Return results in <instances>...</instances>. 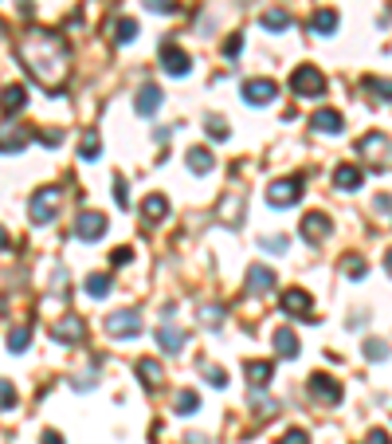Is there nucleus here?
Wrapping results in <instances>:
<instances>
[{
    "mask_svg": "<svg viewBox=\"0 0 392 444\" xmlns=\"http://www.w3.org/2000/svg\"><path fill=\"white\" fill-rule=\"evenodd\" d=\"M110 291H114V279H110L106 271H94V276H87V295L90 299H106Z\"/></svg>",
    "mask_w": 392,
    "mask_h": 444,
    "instance_id": "a878e982",
    "label": "nucleus"
},
{
    "mask_svg": "<svg viewBox=\"0 0 392 444\" xmlns=\"http://www.w3.org/2000/svg\"><path fill=\"white\" fill-rule=\"evenodd\" d=\"M196 405H200V397H196L192 389H181V393L173 397V409H176L181 417H192V413H196Z\"/></svg>",
    "mask_w": 392,
    "mask_h": 444,
    "instance_id": "2f4dec72",
    "label": "nucleus"
},
{
    "mask_svg": "<svg viewBox=\"0 0 392 444\" xmlns=\"http://www.w3.org/2000/svg\"><path fill=\"white\" fill-rule=\"evenodd\" d=\"M310 28H314V36H333V32H337V12L333 8H318L314 12V20H310Z\"/></svg>",
    "mask_w": 392,
    "mask_h": 444,
    "instance_id": "b1692460",
    "label": "nucleus"
},
{
    "mask_svg": "<svg viewBox=\"0 0 392 444\" xmlns=\"http://www.w3.org/2000/svg\"><path fill=\"white\" fill-rule=\"evenodd\" d=\"M185 330H181V326H173V323H165V326H157V346H161V350H165V354H176V350H181V346H185Z\"/></svg>",
    "mask_w": 392,
    "mask_h": 444,
    "instance_id": "6ab92c4d",
    "label": "nucleus"
},
{
    "mask_svg": "<svg viewBox=\"0 0 392 444\" xmlns=\"http://www.w3.org/2000/svg\"><path fill=\"white\" fill-rule=\"evenodd\" d=\"M102 330H106L110 338H137L141 335V315H137V311H114V315L102 323Z\"/></svg>",
    "mask_w": 392,
    "mask_h": 444,
    "instance_id": "39448f33",
    "label": "nucleus"
},
{
    "mask_svg": "<svg viewBox=\"0 0 392 444\" xmlns=\"http://www.w3.org/2000/svg\"><path fill=\"white\" fill-rule=\"evenodd\" d=\"M310 126L318 130V134H330V138H337V134L345 130V119L337 114V110H318V114L310 119Z\"/></svg>",
    "mask_w": 392,
    "mask_h": 444,
    "instance_id": "a211bd4d",
    "label": "nucleus"
},
{
    "mask_svg": "<svg viewBox=\"0 0 392 444\" xmlns=\"http://www.w3.org/2000/svg\"><path fill=\"white\" fill-rule=\"evenodd\" d=\"M39 444H63V436H59L55 429H48V433L39 436Z\"/></svg>",
    "mask_w": 392,
    "mask_h": 444,
    "instance_id": "09e8293b",
    "label": "nucleus"
},
{
    "mask_svg": "<svg viewBox=\"0 0 392 444\" xmlns=\"http://www.w3.org/2000/svg\"><path fill=\"white\" fill-rule=\"evenodd\" d=\"M31 142V134L24 126H0V154H20Z\"/></svg>",
    "mask_w": 392,
    "mask_h": 444,
    "instance_id": "f3484780",
    "label": "nucleus"
},
{
    "mask_svg": "<svg viewBox=\"0 0 392 444\" xmlns=\"http://www.w3.org/2000/svg\"><path fill=\"white\" fill-rule=\"evenodd\" d=\"M361 90H369L377 102H392V79H377V75H365Z\"/></svg>",
    "mask_w": 392,
    "mask_h": 444,
    "instance_id": "393cba45",
    "label": "nucleus"
},
{
    "mask_svg": "<svg viewBox=\"0 0 392 444\" xmlns=\"http://www.w3.org/2000/svg\"><path fill=\"white\" fill-rule=\"evenodd\" d=\"M220 315H224L220 307H208V311H200V318H208V326H220V323H224Z\"/></svg>",
    "mask_w": 392,
    "mask_h": 444,
    "instance_id": "a18cd8bd",
    "label": "nucleus"
},
{
    "mask_svg": "<svg viewBox=\"0 0 392 444\" xmlns=\"http://www.w3.org/2000/svg\"><path fill=\"white\" fill-rule=\"evenodd\" d=\"M365 358H369V362H384V358H388V342L369 338V342H365Z\"/></svg>",
    "mask_w": 392,
    "mask_h": 444,
    "instance_id": "4c0bfd02",
    "label": "nucleus"
},
{
    "mask_svg": "<svg viewBox=\"0 0 392 444\" xmlns=\"http://www.w3.org/2000/svg\"><path fill=\"white\" fill-rule=\"evenodd\" d=\"M130 256H134L130 248H114V252H110V264H114V267H122V264H130Z\"/></svg>",
    "mask_w": 392,
    "mask_h": 444,
    "instance_id": "37998d69",
    "label": "nucleus"
},
{
    "mask_svg": "<svg viewBox=\"0 0 392 444\" xmlns=\"http://www.w3.org/2000/svg\"><path fill=\"white\" fill-rule=\"evenodd\" d=\"M283 311H286V315H302V318H310V311H314L310 291H302V287H290V291L283 295Z\"/></svg>",
    "mask_w": 392,
    "mask_h": 444,
    "instance_id": "dca6fc26",
    "label": "nucleus"
},
{
    "mask_svg": "<svg viewBox=\"0 0 392 444\" xmlns=\"http://www.w3.org/2000/svg\"><path fill=\"white\" fill-rule=\"evenodd\" d=\"M98 149H102L98 134H94V130H87V134H83V142H78V154H83V161H94V158H98Z\"/></svg>",
    "mask_w": 392,
    "mask_h": 444,
    "instance_id": "473e14b6",
    "label": "nucleus"
},
{
    "mask_svg": "<svg viewBox=\"0 0 392 444\" xmlns=\"http://www.w3.org/2000/svg\"><path fill=\"white\" fill-rule=\"evenodd\" d=\"M274 95H279L274 79H247L244 83V99L251 102V107H267V102H274Z\"/></svg>",
    "mask_w": 392,
    "mask_h": 444,
    "instance_id": "9d476101",
    "label": "nucleus"
},
{
    "mask_svg": "<svg viewBox=\"0 0 392 444\" xmlns=\"http://www.w3.org/2000/svg\"><path fill=\"white\" fill-rule=\"evenodd\" d=\"M55 342H83V335H87V323L83 318H75V315H67V318H59V323H51V330H48Z\"/></svg>",
    "mask_w": 392,
    "mask_h": 444,
    "instance_id": "1a4fd4ad",
    "label": "nucleus"
},
{
    "mask_svg": "<svg viewBox=\"0 0 392 444\" xmlns=\"http://www.w3.org/2000/svg\"><path fill=\"white\" fill-rule=\"evenodd\" d=\"M310 393L318 397V401L337 405V401H342V382H333L330 374H314V377H310Z\"/></svg>",
    "mask_w": 392,
    "mask_h": 444,
    "instance_id": "4468645a",
    "label": "nucleus"
},
{
    "mask_svg": "<svg viewBox=\"0 0 392 444\" xmlns=\"http://www.w3.org/2000/svg\"><path fill=\"white\" fill-rule=\"evenodd\" d=\"M36 142H43V146H51V149H55V146H63V134H59V130H39V134H36Z\"/></svg>",
    "mask_w": 392,
    "mask_h": 444,
    "instance_id": "a19ab883",
    "label": "nucleus"
},
{
    "mask_svg": "<svg viewBox=\"0 0 392 444\" xmlns=\"http://www.w3.org/2000/svg\"><path fill=\"white\" fill-rule=\"evenodd\" d=\"M24 107H28V87L24 83H8V87L0 90V110L4 114H20Z\"/></svg>",
    "mask_w": 392,
    "mask_h": 444,
    "instance_id": "2eb2a0df",
    "label": "nucleus"
},
{
    "mask_svg": "<svg viewBox=\"0 0 392 444\" xmlns=\"http://www.w3.org/2000/svg\"><path fill=\"white\" fill-rule=\"evenodd\" d=\"M161 67H165V75H176V79H185L188 75V67H192V63H188V55L181 48H176V43H161Z\"/></svg>",
    "mask_w": 392,
    "mask_h": 444,
    "instance_id": "6e6552de",
    "label": "nucleus"
},
{
    "mask_svg": "<svg viewBox=\"0 0 392 444\" xmlns=\"http://www.w3.org/2000/svg\"><path fill=\"white\" fill-rule=\"evenodd\" d=\"M290 90L298 95V99H322L326 75H322L318 67H310V63H306V67H298V71L290 75Z\"/></svg>",
    "mask_w": 392,
    "mask_h": 444,
    "instance_id": "20e7f679",
    "label": "nucleus"
},
{
    "mask_svg": "<svg viewBox=\"0 0 392 444\" xmlns=\"http://www.w3.org/2000/svg\"><path fill=\"white\" fill-rule=\"evenodd\" d=\"M298 197H302V177H283V181H274V185H267V201L274 208H290Z\"/></svg>",
    "mask_w": 392,
    "mask_h": 444,
    "instance_id": "423d86ee",
    "label": "nucleus"
},
{
    "mask_svg": "<svg viewBox=\"0 0 392 444\" xmlns=\"http://www.w3.org/2000/svg\"><path fill=\"white\" fill-rule=\"evenodd\" d=\"M161 102H165V95H161V87H153V83H146V87L137 90L134 99V110L141 114V119H149V114H157L161 110Z\"/></svg>",
    "mask_w": 392,
    "mask_h": 444,
    "instance_id": "ddd939ff",
    "label": "nucleus"
},
{
    "mask_svg": "<svg viewBox=\"0 0 392 444\" xmlns=\"http://www.w3.org/2000/svg\"><path fill=\"white\" fill-rule=\"evenodd\" d=\"M263 252H274V256H283V252H286V236H263Z\"/></svg>",
    "mask_w": 392,
    "mask_h": 444,
    "instance_id": "ea45409f",
    "label": "nucleus"
},
{
    "mask_svg": "<svg viewBox=\"0 0 392 444\" xmlns=\"http://www.w3.org/2000/svg\"><path fill=\"white\" fill-rule=\"evenodd\" d=\"M204 130H208V138H216V142L227 138V122L220 119V114H208V119H204Z\"/></svg>",
    "mask_w": 392,
    "mask_h": 444,
    "instance_id": "f704fd0d",
    "label": "nucleus"
},
{
    "mask_svg": "<svg viewBox=\"0 0 392 444\" xmlns=\"http://www.w3.org/2000/svg\"><path fill=\"white\" fill-rule=\"evenodd\" d=\"M302 240L306 244H322L326 236H330V217L326 213H306V220H302Z\"/></svg>",
    "mask_w": 392,
    "mask_h": 444,
    "instance_id": "9b49d317",
    "label": "nucleus"
},
{
    "mask_svg": "<svg viewBox=\"0 0 392 444\" xmlns=\"http://www.w3.org/2000/svg\"><path fill=\"white\" fill-rule=\"evenodd\" d=\"M365 444H392V440H388V433H384V429H372Z\"/></svg>",
    "mask_w": 392,
    "mask_h": 444,
    "instance_id": "de8ad7c7",
    "label": "nucleus"
},
{
    "mask_svg": "<svg viewBox=\"0 0 392 444\" xmlns=\"http://www.w3.org/2000/svg\"><path fill=\"white\" fill-rule=\"evenodd\" d=\"M244 217V197H239V193H227L224 201H220V220H224V224H232V220H239Z\"/></svg>",
    "mask_w": 392,
    "mask_h": 444,
    "instance_id": "cd10ccee",
    "label": "nucleus"
},
{
    "mask_svg": "<svg viewBox=\"0 0 392 444\" xmlns=\"http://www.w3.org/2000/svg\"><path fill=\"white\" fill-rule=\"evenodd\" d=\"M200 374H204L208 385H216V389H224V385H227V374L220 370V365H204V362H200Z\"/></svg>",
    "mask_w": 392,
    "mask_h": 444,
    "instance_id": "58836bf2",
    "label": "nucleus"
},
{
    "mask_svg": "<svg viewBox=\"0 0 392 444\" xmlns=\"http://www.w3.org/2000/svg\"><path fill=\"white\" fill-rule=\"evenodd\" d=\"M259 24H263L267 32H283V28H290V12L286 8H271V12L259 16Z\"/></svg>",
    "mask_w": 392,
    "mask_h": 444,
    "instance_id": "c756f323",
    "label": "nucleus"
},
{
    "mask_svg": "<svg viewBox=\"0 0 392 444\" xmlns=\"http://www.w3.org/2000/svg\"><path fill=\"white\" fill-rule=\"evenodd\" d=\"M0 248H8V232L4 228H0Z\"/></svg>",
    "mask_w": 392,
    "mask_h": 444,
    "instance_id": "3c124183",
    "label": "nucleus"
},
{
    "mask_svg": "<svg viewBox=\"0 0 392 444\" xmlns=\"http://www.w3.org/2000/svg\"><path fill=\"white\" fill-rule=\"evenodd\" d=\"M244 374H247V382H251V389H263V385L274 377V365L263 362V358H255V362L244 365Z\"/></svg>",
    "mask_w": 392,
    "mask_h": 444,
    "instance_id": "4be33fe9",
    "label": "nucleus"
},
{
    "mask_svg": "<svg viewBox=\"0 0 392 444\" xmlns=\"http://www.w3.org/2000/svg\"><path fill=\"white\" fill-rule=\"evenodd\" d=\"M102 232H106V217H102V213L87 208V213H78V217H75V236L78 240L94 244V240H102Z\"/></svg>",
    "mask_w": 392,
    "mask_h": 444,
    "instance_id": "0eeeda50",
    "label": "nucleus"
},
{
    "mask_svg": "<svg viewBox=\"0 0 392 444\" xmlns=\"http://www.w3.org/2000/svg\"><path fill=\"white\" fill-rule=\"evenodd\" d=\"M59 205H63V193H59L55 185H48V189H39V193H31V205H28L31 224H51V220L59 217Z\"/></svg>",
    "mask_w": 392,
    "mask_h": 444,
    "instance_id": "7ed1b4c3",
    "label": "nucleus"
},
{
    "mask_svg": "<svg viewBox=\"0 0 392 444\" xmlns=\"http://www.w3.org/2000/svg\"><path fill=\"white\" fill-rule=\"evenodd\" d=\"M146 8H153V12H173L176 4H173V0H146Z\"/></svg>",
    "mask_w": 392,
    "mask_h": 444,
    "instance_id": "49530a36",
    "label": "nucleus"
},
{
    "mask_svg": "<svg viewBox=\"0 0 392 444\" xmlns=\"http://www.w3.org/2000/svg\"><path fill=\"white\" fill-rule=\"evenodd\" d=\"M384 267H388V276H392V252H388V256H384Z\"/></svg>",
    "mask_w": 392,
    "mask_h": 444,
    "instance_id": "603ef678",
    "label": "nucleus"
},
{
    "mask_svg": "<svg viewBox=\"0 0 392 444\" xmlns=\"http://www.w3.org/2000/svg\"><path fill=\"white\" fill-rule=\"evenodd\" d=\"M306 440H310V436H306L302 429H290V433H286V436H283V440H279V444H306Z\"/></svg>",
    "mask_w": 392,
    "mask_h": 444,
    "instance_id": "c03bdc74",
    "label": "nucleus"
},
{
    "mask_svg": "<svg viewBox=\"0 0 392 444\" xmlns=\"http://www.w3.org/2000/svg\"><path fill=\"white\" fill-rule=\"evenodd\" d=\"M185 444H208V436H200V433H188V436H185Z\"/></svg>",
    "mask_w": 392,
    "mask_h": 444,
    "instance_id": "8fccbe9b",
    "label": "nucleus"
},
{
    "mask_svg": "<svg viewBox=\"0 0 392 444\" xmlns=\"http://www.w3.org/2000/svg\"><path fill=\"white\" fill-rule=\"evenodd\" d=\"M20 405V393H16V385L12 382H4L0 377V413H8V409H16Z\"/></svg>",
    "mask_w": 392,
    "mask_h": 444,
    "instance_id": "72a5a7b5",
    "label": "nucleus"
},
{
    "mask_svg": "<svg viewBox=\"0 0 392 444\" xmlns=\"http://www.w3.org/2000/svg\"><path fill=\"white\" fill-rule=\"evenodd\" d=\"M239 51H244V36H232V40L224 43V55H227V60H235Z\"/></svg>",
    "mask_w": 392,
    "mask_h": 444,
    "instance_id": "79ce46f5",
    "label": "nucleus"
},
{
    "mask_svg": "<svg viewBox=\"0 0 392 444\" xmlns=\"http://www.w3.org/2000/svg\"><path fill=\"white\" fill-rule=\"evenodd\" d=\"M361 181H365V173H361V166H353V161H342V166L333 169V185L342 189V193H357Z\"/></svg>",
    "mask_w": 392,
    "mask_h": 444,
    "instance_id": "f8f14e48",
    "label": "nucleus"
},
{
    "mask_svg": "<svg viewBox=\"0 0 392 444\" xmlns=\"http://www.w3.org/2000/svg\"><path fill=\"white\" fill-rule=\"evenodd\" d=\"M28 342H31V326L20 323V326H12V330H8V350H12V354H24Z\"/></svg>",
    "mask_w": 392,
    "mask_h": 444,
    "instance_id": "7c9ffc66",
    "label": "nucleus"
},
{
    "mask_svg": "<svg viewBox=\"0 0 392 444\" xmlns=\"http://www.w3.org/2000/svg\"><path fill=\"white\" fill-rule=\"evenodd\" d=\"M212 166H216V158L208 154L204 146H192V149H188V169H192V173H212Z\"/></svg>",
    "mask_w": 392,
    "mask_h": 444,
    "instance_id": "bb28decb",
    "label": "nucleus"
},
{
    "mask_svg": "<svg viewBox=\"0 0 392 444\" xmlns=\"http://www.w3.org/2000/svg\"><path fill=\"white\" fill-rule=\"evenodd\" d=\"M274 350L283 358H298V338H294V330H274Z\"/></svg>",
    "mask_w": 392,
    "mask_h": 444,
    "instance_id": "c85d7f7f",
    "label": "nucleus"
},
{
    "mask_svg": "<svg viewBox=\"0 0 392 444\" xmlns=\"http://www.w3.org/2000/svg\"><path fill=\"white\" fill-rule=\"evenodd\" d=\"M271 287H274V271H271V267L255 264L251 271H247V291H251V295H267Z\"/></svg>",
    "mask_w": 392,
    "mask_h": 444,
    "instance_id": "aec40b11",
    "label": "nucleus"
},
{
    "mask_svg": "<svg viewBox=\"0 0 392 444\" xmlns=\"http://www.w3.org/2000/svg\"><path fill=\"white\" fill-rule=\"evenodd\" d=\"M342 267H345V276H349V279H365V276H369V264L357 260V256H345Z\"/></svg>",
    "mask_w": 392,
    "mask_h": 444,
    "instance_id": "c9c22d12",
    "label": "nucleus"
},
{
    "mask_svg": "<svg viewBox=\"0 0 392 444\" xmlns=\"http://www.w3.org/2000/svg\"><path fill=\"white\" fill-rule=\"evenodd\" d=\"M134 370H137V377L146 382V389H161V382H165V370H161V362H157V358H141Z\"/></svg>",
    "mask_w": 392,
    "mask_h": 444,
    "instance_id": "412c9836",
    "label": "nucleus"
},
{
    "mask_svg": "<svg viewBox=\"0 0 392 444\" xmlns=\"http://www.w3.org/2000/svg\"><path fill=\"white\" fill-rule=\"evenodd\" d=\"M134 36H137V20L122 16V20H118V28H114V40H118V43H130Z\"/></svg>",
    "mask_w": 392,
    "mask_h": 444,
    "instance_id": "e433bc0d",
    "label": "nucleus"
},
{
    "mask_svg": "<svg viewBox=\"0 0 392 444\" xmlns=\"http://www.w3.org/2000/svg\"><path fill=\"white\" fill-rule=\"evenodd\" d=\"M16 60L24 63L28 79L39 83L43 90H63V83L71 79V48L63 32L28 28L16 40Z\"/></svg>",
    "mask_w": 392,
    "mask_h": 444,
    "instance_id": "f257e3e1",
    "label": "nucleus"
},
{
    "mask_svg": "<svg viewBox=\"0 0 392 444\" xmlns=\"http://www.w3.org/2000/svg\"><path fill=\"white\" fill-rule=\"evenodd\" d=\"M357 158L369 161L372 169H388L392 166V138L381 130H369L361 142H357Z\"/></svg>",
    "mask_w": 392,
    "mask_h": 444,
    "instance_id": "f03ea898",
    "label": "nucleus"
},
{
    "mask_svg": "<svg viewBox=\"0 0 392 444\" xmlns=\"http://www.w3.org/2000/svg\"><path fill=\"white\" fill-rule=\"evenodd\" d=\"M165 213H169V197H161V193H149V197L141 201V217H146L149 224L165 220Z\"/></svg>",
    "mask_w": 392,
    "mask_h": 444,
    "instance_id": "5701e85b",
    "label": "nucleus"
}]
</instances>
